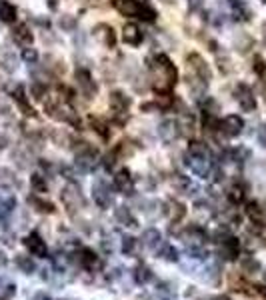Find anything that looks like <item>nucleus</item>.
Returning <instances> with one entry per match:
<instances>
[{"label":"nucleus","mask_w":266,"mask_h":300,"mask_svg":"<svg viewBox=\"0 0 266 300\" xmlns=\"http://www.w3.org/2000/svg\"><path fill=\"white\" fill-rule=\"evenodd\" d=\"M96 158H98V150L82 140L78 146H76V166L82 170V172H88L94 168V164H96Z\"/></svg>","instance_id":"obj_1"},{"label":"nucleus","mask_w":266,"mask_h":300,"mask_svg":"<svg viewBox=\"0 0 266 300\" xmlns=\"http://www.w3.org/2000/svg\"><path fill=\"white\" fill-rule=\"evenodd\" d=\"M74 78H76V86H78V92L84 96L86 100H90V98H94L96 96V82H94V78H92V74L86 70V68H78L76 70V74H74Z\"/></svg>","instance_id":"obj_2"},{"label":"nucleus","mask_w":266,"mask_h":300,"mask_svg":"<svg viewBox=\"0 0 266 300\" xmlns=\"http://www.w3.org/2000/svg\"><path fill=\"white\" fill-rule=\"evenodd\" d=\"M186 62H188V68L192 70L194 76H198V78L204 80V82H210L212 80V70H210L208 62L200 54H198V52H190L186 56Z\"/></svg>","instance_id":"obj_3"},{"label":"nucleus","mask_w":266,"mask_h":300,"mask_svg":"<svg viewBox=\"0 0 266 300\" xmlns=\"http://www.w3.org/2000/svg\"><path fill=\"white\" fill-rule=\"evenodd\" d=\"M60 196H62V202H64L66 208H68L70 214H74V210H80L82 206H84V196H82V192L76 184H68L62 190Z\"/></svg>","instance_id":"obj_4"},{"label":"nucleus","mask_w":266,"mask_h":300,"mask_svg":"<svg viewBox=\"0 0 266 300\" xmlns=\"http://www.w3.org/2000/svg\"><path fill=\"white\" fill-rule=\"evenodd\" d=\"M242 130H244V120L240 118L238 114H228L226 118H222L218 122V132H220V134H224L226 138L238 136Z\"/></svg>","instance_id":"obj_5"},{"label":"nucleus","mask_w":266,"mask_h":300,"mask_svg":"<svg viewBox=\"0 0 266 300\" xmlns=\"http://www.w3.org/2000/svg\"><path fill=\"white\" fill-rule=\"evenodd\" d=\"M92 196L94 202L102 208H108L112 204V194H110V184L104 178H96L92 182Z\"/></svg>","instance_id":"obj_6"},{"label":"nucleus","mask_w":266,"mask_h":300,"mask_svg":"<svg viewBox=\"0 0 266 300\" xmlns=\"http://www.w3.org/2000/svg\"><path fill=\"white\" fill-rule=\"evenodd\" d=\"M92 36H94V40L98 44H102L104 48H114V44H116V32H114V28L110 24H104V22L96 24L92 28Z\"/></svg>","instance_id":"obj_7"},{"label":"nucleus","mask_w":266,"mask_h":300,"mask_svg":"<svg viewBox=\"0 0 266 300\" xmlns=\"http://www.w3.org/2000/svg\"><path fill=\"white\" fill-rule=\"evenodd\" d=\"M108 104L114 114H126L132 106V98L122 90H112L108 94Z\"/></svg>","instance_id":"obj_8"},{"label":"nucleus","mask_w":266,"mask_h":300,"mask_svg":"<svg viewBox=\"0 0 266 300\" xmlns=\"http://www.w3.org/2000/svg\"><path fill=\"white\" fill-rule=\"evenodd\" d=\"M234 98H236L238 106H240L244 112H254V110H256V98H254L252 90L248 88L246 84H238V86H236Z\"/></svg>","instance_id":"obj_9"},{"label":"nucleus","mask_w":266,"mask_h":300,"mask_svg":"<svg viewBox=\"0 0 266 300\" xmlns=\"http://www.w3.org/2000/svg\"><path fill=\"white\" fill-rule=\"evenodd\" d=\"M182 134V126H180V120H174V118H166L160 122L158 126V136L166 142H172L176 138H180Z\"/></svg>","instance_id":"obj_10"},{"label":"nucleus","mask_w":266,"mask_h":300,"mask_svg":"<svg viewBox=\"0 0 266 300\" xmlns=\"http://www.w3.org/2000/svg\"><path fill=\"white\" fill-rule=\"evenodd\" d=\"M186 164L190 166V170H192L194 174L202 176V178H208L210 172H212L210 160H208L206 156H192V154H188V156H186Z\"/></svg>","instance_id":"obj_11"},{"label":"nucleus","mask_w":266,"mask_h":300,"mask_svg":"<svg viewBox=\"0 0 266 300\" xmlns=\"http://www.w3.org/2000/svg\"><path fill=\"white\" fill-rule=\"evenodd\" d=\"M114 188L122 194H132L134 192V178L130 176L128 170H120L114 176Z\"/></svg>","instance_id":"obj_12"},{"label":"nucleus","mask_w":266,"mask_h":300,"mask_svg":"<svg viewBox=\"0 0 266 300\" xmlns=\"http://www.w3.org/2000/svg\"><path fill=\"white\" fill-rule=\"evenodd\" d=\"M252 46H254V40H252V36L248 34V32H236V34L232 36V48H234L238 54L250 52Z\"/></svg>","instance_id":"obj_13"},{"label":"nucleus","mask_w":266,"mask_h":300,"mask_svg":"<svg viewBox=\"0 0 266 300\" xmlns=\"http://www.w3.org/2000/svg\"><path fill=\"white\" fill-rule=\"evenodd\" d=\"M0 64H2V68L6 72H16L18 70V56L14 54V50H10L8 46H4L2 50H0Z\"/></svg>","instance_id":"obj_14"},{"label":"nucleus","mask_w":266,"mask_h":300,"mask_svg":"<svg viewBox=\"0 0 266 300\" xmlns=\"http://www.w3.org/2000/svg\"><path fill=\"white\" fill-rule=\"evenodd\" d=\"M122 40L128 46H138L142 42V32H140V28L136 24H132V22L124 24V28H122Z\"/></svg>","instance_id":"obj_15"},{"label":"nucleus","mask_w":266,"mask_h":300,"mask_svg":"<svg viewBox=\"0 0 266 300\" xmlns=\"http://www.w3.org/2000/svg\"><path fill=\"white\" fill-rule=\"evenodd\" d=\"M172 184H174V188H176L178 192L186 194V196H190V194H194V192L198 190V186L194 184V182H192L188 176H184V174H174Z\"/></svg>","instance_id":"obj_16"},{"label":"nucleus","mask_w":266,"mask_h":300,"mask_svg":"<svg viewBox=\"0 0 266 300\" xmlns=\"http://www.w3.org/2000/svg\"><path fill=\"white\" fill-rule=\"evenodd\" d=\"M112 4L122 16H138L140 10L138 0H112Z\"/></svg>","instance_id":"obj_17"},{"label":"nucleus","mask_w":266,"mask_h":300,"mask_svg":"<svg viewBox=\"0 0 266 300\" xmlns=\"http://www.w3.org/2000/svg\"><path fill=\"white\" fill-rule=\"evenodd\" d=\"M12 38L22 44V46H30L32 44V30L28 24H16L12 26Z\"/></svg>","instance_id":"obj_18"},{"label":"nucleus","mask_w":266,"mask_h":300,"mask_svg":"<svg viewBox=\"0 0 266 300\" xmlns=\"http://www.w3.org/2000/svg\"><path fill=\"white\" fill-rule=\"evenodd\" d=\"M24 246L30 250V254L34 256H46V244L38 234H30L24 238Z\"/></svg>","instance_id":"obj_19"},{"label":"nucleus","mask_w":266,"mask_h":300,"mask_svg":"<svg viewBox=\"0 0 266 300\" xmlns=\"http://www.w3.org/2000/svg\"><path fill=\"white\" fill-rule=\"evenodd\" d=\"M12 98H14L16 106L20 108V112H24L26 116H32V114H34V110H32V106H30V102H28V98H26V94H24V90H22L20 86H16V90L12 92Z\"/></svg>","instance_id":"obj_20"},{"label":"nucleus","mask_w":266,"mask_h":300,"mask_svg":"<svg viewBox=\"0 0 266 300\" xmlns=\"http://www.w3.org/2000/svg\"><path fill=\"white\" fill-rule=\"evenodd\" d=\"M114 218L118 220L120 224H124V226H130V228H134L138 222H136V218H134V214L130 212V208H126V206H118L114 210Z\"/></svg>","instance_id":"obj_21"},{"label":"nucleus","mask_w":266,"mask_h":300,"mask_svg":"<svg viewBox=\"0 0 266 300\" xmlns=\"http://www.w3.org/2000/svg\"><path fill=\"white\" fill-rule=\"evenodd\" d=\"M48 136H50V140H52L56 146H60V148L70 146V142H72V136H70L64 128H52L50 132H48Z\"/></svg>","instance_id":"obj_22"},{"label":"nucleus","mask_w":266,"mask_h":300,"mask_svg":"<svg viewBox=\"0 0 266 300\" xmlns=\"http://www.w3.org/2000/svg\"><path fill=\"white\" fill-rule=\"evenodd\" d=\"M228 6L232 8V14H234L236 18H240V20H248L250 18V14H252L250 10H248L244 0H228Z\"/></svg>","instance_id":"obj_23"},{"label":"nucleus","mask_w":266,"mask_h":300,"mask_svg":"<svg viewBox=\"0 0 266 300\" xmlns=\"http://www.w3.org/2000/svg\"><path fill=\"white\" fill-rule=\"evenodd\" d=\"M44 66H46V68L50 70L52 74H64V72H66V62H64L62 58L54 56V54H48V56L44 58Z\"/></svg>","instance_id":"obj_24"},{"label":"nucleus","mask_w":266,"mask_h":300,"mask_svg":"<svg viewBox=\"0 0 266 300\" xmlns=\"http://www.w3.org/2000/svg\"><path fill=\"white\" fill-rule=\"evenodd\" d=\"M56 24H58V28H60L62 32H74L76 26H78V20H76V16H72V14H68V12H62V14L58 16Z\"/></svg>","instance_id":"obj_25"},{"label":"nucleus","mask_w":266,"mask_h":300,"mask_svg":"<svg viewBox=\"0 0 266 300\" xmlns=\"http://www.w3.org/2000/svg\"><path fill=\"white\" fill-rule=\"evenodd\" d=\"M0 20L8 24L16 20V6L8 0H0Z\"/></svg>","instance_id":"obj_26"},{"label":"nucleus","mask_w":266,"mask_h":300,"mask_svg":"<svg viewBox=\"0 0 266 300\" xmlns=\"http://www.w3.org/2000/svg\"><path fill=\"white\" fill-rule=\"evenodd\" d=\"M28 202H30L32 206H34L38 212H42V214H52V212L56 210L52 202H48V200L38 198V196H30V198H28Z\"/></svg>","instance_id":"obj_27"},{"label":"nucleus","mask_w":266,"mask_h":300,"mask_svg":"<svg viewBox=\"0 0 266 300\" xmlns=\"http://www.w3.org/2000/svg\"><path fill=\"white\" fill-rule=\"evenodd\" d=\"M142 244L146 248H156L160 244V232L156 228H148L144 230V234H142Z\"/></svg>","instance_id":"obj_28"},{"label":"nucleus","mask_w":266,"mask_h":300,"mask_svg":"<svg viewBox=\"0 0 266 300\" xmlns=\"http://www.w3.org/2000/svg\"><path fill=\"white\" fill-rule=\"evenodd\" d=\"M240 268L244 274H256V272H260V262L254 256H244L240 260Z\"/></svg>","instance_id":"obj_29"},{"label":"nucleus","mask_w":266,"mask_h":300,"mask_svg":"<svg viewBox=\"0 0 266 300\" xmlns=\"http://www.w3.org/2000/svg\"><path fill=\"white\" fill-rule=\"evenodd\" d=\"M28 90H30V96L34 98V100H38V102H40V100H44V96H48V94H46V84H44V82L32 80Z\"/></svg>","instance_id":"obj_30"},{"label":"nucleus","mask_w":266,"mask_h":300,"mask_svg":"<svg viewBox=\"0 0 266 300\" xmlns=\"http://www.w3.org/2000/svg\"><path fill=\"white\" fill-rule=\"evenodd\" d=\"M14 262H16V266H18V268H20L22 272H26V274H30V272H34V270H36V264L30 260V256H22V254H18Z\"/></svg>","instance_id":"obj_31"},{"label":"nucleus","mask_w":266,"mask_h":300,"mask_svg":"<svg viewBox=\"0 0 266 300\" xmlns=\"http://www.w3.org/2000/svg\"><path fill=\"white\" fill-rule=\"evenodd\" d=\"M246 214H248V218H250L252 222H260L262 216H264V210L260 208L258 202H248L246 204Z\"/></svg>","instance_id":"obj_32"},{"label":"nucleus","mask_w":266,"mask_h":300,"mask_svg":"<svg viewBox=\"0 0 266 300\" xmlns=\"http://www.w3.org/2000/svg\"><path fill=\"white\" fill-rule=\"evenodd\" d=\"M12 158H14V162H16V166H18V168H24V170H26L28 166H30V162H28L30 154L24 152V150H20V148L12 150Z\"/></svg>","instance_id":"obj_33"},{"label":"nucleus","mask_w":266,"mask_h":300,"mask_svg":"<svg viewBox=\"0 0 266 300\" xmlns=\"http://www.w3.org/2000/svg\"><path fill=\"white\" fill-rule=\"evenodd\" d=\"M30 186H32V190H34V192H38V194L48 190L46 178H44L42 174H32V176H30Z\"/></svg>","instance_id":"obj_34"},{"label":"nucleus","mask_w":266,"mask_h":300,"mask_svg":"<svg viewBox=\"0 0 266 300\" xmlns=\"http://www.w3.org/2000/svg\"><path fill=\"white\" fill-rule=\"evenodd\" d=\"M170 216H172L174 222H180L186 216V206L182 204V202H176V200H174V202H170Z\"/></svg>","instance_id":"obj_35"},{"label":"nucleus","mask_w":266,"mask_h":300,"mask_svg":"<svg viewBox=\"0 0 266 300\" xmlns=\"http://www.w3.org/2000/svg\"><path fill=\"white\" fill-rule=\"evenodd\" d=\"M188 154H192V156H206V158H208V146H206L204 142L194 140V142H190V146H188Z\"/></svg>","instance_id":"obj_36"},{"label":"nucleus","mask_w":266,"mask_h":300,"mask_svg":"<svg viewBox=\"0 0 266 300\" xmlns=\"http://www.w3.org/2000/svg\"><path fill=\"white\" fill-rule=\"evenodd\" d=\"M134 276H136V282H140V284H146L148 280L152 278V272H150V268L148 266H136V270H134Z\"/></svg>","instance_id":"obj_37"},{"label":"nucleus","mask_w":266,"mask_h":300,"mask_svg":"<svg viewBox=\"0 0 266 300\" xmlns=\"http://www.w3.org/2000/svg\"><path fill=\"white\" fill-rule=\"evenodd\" d=\"M218 68H220V72L222 74H228V72H232V60L226 56V54H218Z\"/></svg>","instance_id":"obj_38"},{"label":"nucleus","mask_w":266,"mask_h":300,"mask_svg":"<svg viewBox=\"0 0 266 300\" xmlns=\"http://www.w3.org/2000/svg\"><path fill=\"white\" fill-rule=\"evenodd\" d=\"M22 58H24L28 64H36V62H38V52H36V48H24Z\"/></svg>","instance_id":"obj_39"},{"label":"nucleus","mask_w":266,"mask_h":300,"mask_svg":"<svg viewBox=\"0 0 266 300\" xmlns=\"http://www.w3.org/2000/svg\"><path fill=\"white\" fill-rule=\"evenodd\" d=\"M10 116H12L10 102H8V100H4V98H0V118H10Z\"/></svg>","instance_id":"obj_40"},{"label":"nucleus","mask_w":266,"mask_h":300,"mask_svg":"<svg viewBox=\"0 0 266 300\" xmlns=\"http://www.w3.org/2000/svg\"><path fill=\"white\" fill-rule=\"evenodd\" d=\"M138 18H142V20H146V22H152V20H154V10L148 8V6H140Z\"/></svg>","instance_id":"obj_41"},{"label":"nucleus","mask_w":266,"mask_h":300,"mask_svg":"<svg viewBox=\"0 0 266 300\" xmlns=\"http://www.w3.org/2000/svg\"><path fill=\"white\" fill-rule=\"evenodd\" d=\"M40 40H42L46 46H54V44L58 42V40H56V36L52 34L50 30H42V32H40Z\"/></svg>","instance_id":"obj_42"},{"label":"nucleus","mask_w":266,"mask_h":300,"mask_svg":"<svg viewBox=\"0 0 266 300\" xmlns=\"http://www.w3.org/2000/svg\"><path fill=\"white\" fill-rule=\"evenodd\" d=\"M90 126H92V130L94 132H98L102 138H108V130H106V124H102L100 120H92L90 122Z\"/></svg>","instance_id":"obj_43"},{"label":"nucleus","mask_w":266,"mask_h":300,"mask_svg":"<svg viewBox=\"0 0 266 300\" xmlns=\"http://www.w3.org/2000/svg\"><path fill=\"white\" fill-rule=\"evenodd\" d=\"M256 140H258L260 148H266V122L258 126V130H256Z\"/></svg>","instance_id":"obj_44"},{"label":"nucleus","mask_w":266,"mask_h":300,"mask_svg":"<svg viewBox=\"0 0 266 300\" xmlns=\"http://www.w3.org/2000/svg\"><path fill=\"white\" fill-rule=\"evenodd\" d=\"M160 254H162L166 260H176V256H178V254H176V250H174L172 246H168V244H166V246L162 248V252H160Z\"/></svg>","instance_id":"obj_45"},{"label":"nucleus","mask_w":266,"mask_h":300,"mask_svg":"<svg viewBox=\"0 0 266 300\" xmlns=\"http://www.w3.org/2000/svg\"><path fill=\"white\" fill-rule=\"evenodd\" d=\"M136 246V238H132V236H124V242H122V248H124V252H132Z\"/></svg>","instance_id":"obj_46"},{"label":"nucleus","mask_w":266,"mask_h":300,"mask_svg":"<svg viewBox=\"0 0 266 300\" xmlns=\"http://www.w3.org/2000/svg\"><path fill=\"white\" fill-rule=\"evenodd\" d=\"M74 46L76 48H84L86 46V34H84V32H78V34H74Z\"/></svg>","instance_id":"obj_47"},{"label":"nucleus","mask_w":266,"mask_h":300,"mask_svg":"<svg viewBox=\"0 0 266 300\" xmlns=\"http://www.w3.org/2000/svg\"><path fill=\"white\" fill-rule=\"evenodd\" d=\"M254 70H256L258 74H264V70H266V64H264V60H262L260 56L254 58Z\"/></svg>","instance_id":"obj_48"},{"label":"nucleus","mask_w":266,"mask_h":300,"mask_svg":"<svg viewBox=\"0 0 266 300\" xmlns=\"http://www.w3.org/2000/svg\"><path fill=\"white\" fill-rule=\"evenodd\" d=\"M80 4H84V6H96V4H100V0H80Z\"/></svg>","instance_id":"obj_49"},{"label":"nucleus","mask_w":266,"mask_h":300,"mask_svg":"<svg viewBox=\"0 0 266 300\" xmlns=\"http://www.w3.org/2000/svg\"><path fill=\"white\" fill-rule=\"evenodd\" d=\"M260 36H262V40L266 42V20L260 22Z\"/></svg>","instance_id":"obj_50"},{"label":"nucleus","mask_w":266,"mask_h":300,"mask_svg":"<svg viewBox=\"0 0 266 300\" xmlns=\"http://www.w3.org/2000/svg\"><path fill=\"white\" fill-rule=\"evenodd\" d=\"M6 144H8V140H6V136L4 134H0V152L6 148Z\"/></svg>","instance_id":"obj_51"},{"label":"nucleus","mask_w":266,"mask_h":300,"mask_svg":"<svg viewBox=\"0 0 266 300\" xmlns=\"http://www.w3.org/2000/svg\"><path fill=\"white\" fill-rule=\"evenodd\" d=\"M160 2H162L164 6H176V4H178V0H160Z\"/></svg>","instance_id":"obj_52"},{"label":"nucleus","mask_w":266,"mask_h":300,"mask_svg":"<svg viewBox=\"0 0 266 300\" xmlns=\"http://www.w3.org/2000/svg\"><path fill=\"white\" fill-rule=\"evenodd\" d=\"M260 94H262V100L266 102V84H262V86H260Z\"/></svg>","instance_id":"obj_53"},{"label":"nucleus","mask_w":266,"mask_h":300,"mask_svg":"<svg viewBox=\"0 0 266 300\" xmlns=\"http://www.w3.org/2000/svg\"><path fill=\"white\" fill-rule=\"evenodd\" d=\"M218 300H230L228 296H218Z\"/></svg>","instance_id":"obj_54"},{"label":"nucleus","mask_w":266,"mask_h":300,"mask_svg":"<svg viewBox=\"0 0 266 300\" xmlns=\"http://www.w3.org/2000/svg\"><path fill=\"white\" fill-rule=\"evenodd\" d=\"M0 90H2V76H0Z\"/></svg>","instance_id":"obj_55"},{"label":"nucleus","mask_w":266,"mask_h":300,"mask_svg":"<svg viewBox=\"0 0 266 300\" xmlns=\"http://www.w3.org/2000/svg\"><path fill=\"white\" fill-rule=\"evenodd\" d=\"M262 2H264V4H266V0H262Z\"/></svg>","instance_id":"obj_56"},{"label":"nucleus","mask_w":266,"mask_h":300,"mask_svg":"<svg viewBox=\"0 0 266 300\" xmlns=\"http://www.w3.org/2000/svg\"><path fill=\"white\" fill-rule=\"evenodd\" d=\"M264 278H266V274H264Z\"/></svg>","instance_id":"obj_57"},{"label":"nucleus","mask_w":266,"mask_h":300,"mask_svg":"<svg viewBox=\"0 0 266 300\" xmlns=\"http://www.w3.org/2000/svg\"><path fill=\"white\" fill-rule=\"evenodd\" d=\"M264 296H266V292H264Z\"/></svg>","instance_id":"obj_58"}]
</instances>
